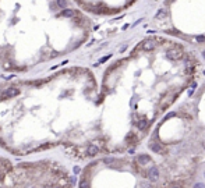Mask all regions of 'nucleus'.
Returning <instances> with one entry per match:
<instances>
[{
    "label": "nucleus",
    "instance_id": "5",
    "mask_svg": "<svg viewBox=\"0 0 205 188\" xmlns=\"http://www.w3.org/2000/svg\"><path fill=\"white\" fill-rule=\"evenodd\" d=\"M148 146H149V149L152 152H155V153H162V152H165V145L160 144V142H149L148 144Z\"/></svg>",
    "mask_w": 205,
    "mask_h": 188
},
{
    "label": "nucleus",
    "instance_id": "6",
    "mask_svg": "<svg viewBox=\"0 0 205 188\" xmlns=\"http://www.w3.org/2000/svg\"><path fill=\"white\" fill-rule=\"evenodd\" d=\"M99 146L98 145H95V144H91V145H88V148H87V156H96L98 153H99Z\"/></svg>",
    "mask_w": 205,
    "mask_h": 188
},
{
    "label": "nucleus",
    "instance_id": "3",
    "mask_svg": "<svg viewBox=\"0 0 205 188\" xmlns=\"http://www.w3.org/2000/svg\"><path fill=\"white\" fill-rule=\"evenodd\" d=\"M152 160V157L149 156V155H147V153H141V155H138L137 156V159H135V165H138V166H145V165H148V163Z\"/></svg>",
    "mask_w": 205,
    "mask_h": 188
},
{
    "label": "nucleus",
    "instance_id": "4",
    "mask_svg": "<svg viewBox=\"0 0 205 188\" xmlns=\"http://www.w3.org/2000/svg\"><path fill=\"white\" fill-rule=\"evenodd\" d=\"M159 169L156 166H152V167H149V170H148V180L149 181H156V180H159Z\"/></svg>",
    "mask_w": 205,
    "mask_h": 188
},
{
    "label": "nucleus",
    "instance_id": "1",
    "mask_svg": "<svg viewBox=\"0 0 205 188\" xmlns=\"http://www.w3.org/2000/svg\"><path fill=\"white\" fill-rule=\"evenodd\" d=\"M155 21L165 34L205 45V0H163Z\"/></svg>",
    "mask_w": 205,
    "mask_h": 188
},
{
    "label": "nucleus",
    "instance_id": "11",
    "mask_svg": "<svg viewBox=\"0 0 205 188\" xmlns=\"http://www.w3.org/2000/svg\"><path fill=\"white\" fill-rule=\"evenodd\" d=\"M170 188H182V187H180V185H172Z\"/></svg>",
    "mask_w": 205,
    "mask_h": 188
},
{
    "label": "nucleus",
    "instance_id": "2",
    "mask_svg": "<svg viewBox=\"0 0 205 188\" xmlns=\"http://www.w3.org/2000/svg\"><path fill=\"white\" fill-rule=\"evenodd\" d=\"M17 95H20V89L17 88V86H10V88L4 89V91L2 92V99H10V98H14L17 96Z\"/></svg>",
    "mask_w": 205,
    "mask_h": 188
},
{
    "label": "nucleus",
    "instance_id": "9",
    "mask_svg": "<svg viewBox=\"0 0 205 188\" xmlns=\"http://www.w3.org/2000/svg\"><path fill=\"white\" fill-rule=\"evenodd\" d=\"M194 188H205V185H204L202 183H197V184L194 185Z\"/></svg>",
    "mask_w": 205,
    "mask_h": 188
},
{
    "label": "nucleus",
    "instance_id": "8",
    "mask_svg": "<svg viewBox=\"0 0 205 188\" xmlns=\"http://www.w3.org/2000/svg\"><path fill=\"white\" fill-rule=\"evenodd\" d=\"M56 3H57V6L60 8H63V10H64V8H67V0H57Z\"/></svg>",
    "mask_w": 205,
    "mask_h": 188
},
{
    "label": "nucleus",
    "instance_id": "10",
    "mask_svg": "<svg viewBox=\"0 0 205 188\" xmlns=\"http://www.w3.org/2000/svg\"><path fill=\"white\" fill-rule=\"evenodd\" d=\"M141 185L144 187V188H151V184H148V183H142Z\"/></svg>",
    "mask_w": 205,
    "mask_h": 188
},
{
    "label": "nucleus",
    "instance_id": "7",
    "mask_svg": "<svg viewBox=\"0 0 205 188\" xmlns=\"http://www.w3.org/2000/svg\"><path fill=\"white\" fill-rule=\"evenodd\" d=\"M77 13H78V11L73 10V8H64V10L61 11V16L66 17V18H74V17L77 16Z\"/></svg>",
    "mask_w": 205,
    "mask_h": 188
}]
</instances>
